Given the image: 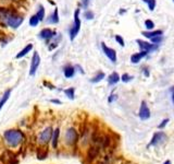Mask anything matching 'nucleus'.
Listing matches in <instances>:
<instances>
[{"label": "nucleus", "instance_id": "29", "mask_svg": "<svg viewBox=\"0 0 174 164\" xmlns=\"http://www.w3.org/2000/svg\"><path fill=\"white\" fill-rule=\"evenodd\" d=\"M84 17H85L86 20H93L95 14H94V12L91 11V10H86L85 12H84Z\"/></svg>", "mask_w": 174, "mask_h": 164}, {"label": "nucleus", "instance_id": "16", "mask_svg": "<svg viewBox=\"0 0 174 164\" xmlns=\"http://www.w3.org/2000/svg\"><path fill=\"white\" fill-rule=\"evenodd\" d=\"M59 21V11L58 9H55L51 15H49V18L47 19V23L48 24H58Z\"/></svg>", "mask_w": 174, "mask_h": 164}, {"label": "nucleus", "instance_id": "28", "mask_svg": "<svg viewBox=\"0 0 174 164\" xmlns=\"http://www.w3.org/2000/svg\"><path fill=\"white\" fill-rule=\"evenodd\" d=\"M13 0H0V9H6Z\"/></svg>", "mask_w": 174, "mask_h": 164}, {"label": "nucleus", "instance_id": "30", "mask_svg": "<svg viewBox=\"0 0 174 164\" xmlns=\"http://www.w3.org/2000/svg\"><path fill=\"white\" fill-rule=\"evenodd\" d=\"M145 27L148 29V31H151V30L153 29V27H155V23H153L151 20H146V21H145Z\"/></svg>", "mask_w": 174, "mask_h": 164}, {"label": "nucleus", "instance_id": "36", "mask_svg": "<svg viewBox=\"0 0 174 164\" xmlns=\"http://www.w3.org/2000/svg\"><path fill=\"white\" fill-rule=\"evenodd\" d=\"M114 100H115V95L114 94H111V95H110L109 99H108V102H109V103H112V101H114Z\"/></svg>", "mask_w": 174, "mask_h": 164}, {"label": "nucleus", "instance_id": "13", "mask_svg": "<svg viewBox=\"0 0 174 164\" xmlns=\"http://www.w3.org/2000/svg\"><path fill=\"white\" fill-rule=\"evenodd\" d=\"M136 43L139 45V47H141V51H148V53L157 48V46H155L153 44L148 43V42H144V41H141V39H136Z\"/></svg>", "mask_w": 174, "mask_h": 164}, {"label": "nucleus", "instance_id": "40", "mask_svg": "<svg viewBox=\"0 0 174 164\" xmlns=\"http://www.w3.org/2000/svg\"><path fill=\"white\" fill-rule=\"evenodd\" d=\"M84 1H85V5H86V3H87V1H88V0H84Z\"/></svg>", "mask_w": 174, "mask_h": 164}, {"label": "nucleus", "instance_id": "10", "mask_svg": "<svg viewBox=\"0 0 174 164\" xmlns=\"http://www.w3.org/2000/svg\"><path fill=\"white\" fill-rule=\"evenodd\" d=\"M99 152H100V146L99 145H94L89 148L88 152H87V161L93 162L96 158L99 155Z\"/></svg>", "mask_w": 174, "mask_h": 164}, {"label": "nucleus", "instance_id": "2", "mask_svg": "<svg viewBox=\"0 0 174 164\" xmlns=\"http://www.w3.org/2000/svg\"><path fill=\"white\" fill-rule=\"evenodd\" d=\"M79 13H81V9L77 8L74 11V20H73V24H72L71 29H70V39L74 41V39L76 37V35L79 34V30H81V18H79Z\"/></svg>", "mask_w": 174, "mask_h": 164}, {"label": "nucleus", "instance_id": "17", "mask_svg": "<svg viewBox=\"0 0 174 164\" xmlns=\"http://www.w3.org/2000/svg\"><path fill=\"white\" fill-rule=\"evenodd\" d=\"M147 54H148V51H141V53L134 54V55L131 56V61L133 64H138L144 57H146V55H147Z\"/></svg>", "mask_w": 174, "mask_h": 164}, {"label": "nucleus", "instance_id": "15", "mask_svg": "<svg viewBox=\"0 0 174 164\" xmlns=\"http://www.w3.org/2000/svg\"><path fill=\"white\" fill-rule=\"evenodd\" d=\"M75 72H76V70L73 66L71 65H67L64 68H63V75L67 79H71L75 76Z\"/></svg>", "mask_w": 174, "mask_h": 164}, {"label": "nucleus", "instance_id": "35", "mask_svg": "<svg viewBox=\"0 0 174 164\" xmlns=\"http://www.w3.org/2000/svg\"><path fill=\"white\" fill-rule=\"evenodd\" d=\"M51 103H53V104H59V105H61L62 104V102L60 101V100H57V99H53V100H51Z\"/></svg>", "mask_w": 174, "mask_h": 164}, {"label": "nucleus", "instance_id": "37", "mask_svg": "<svg viewBox=\"0 0 174 164\" xmlns=\"http://www.w3.org/2000/svg\"><path fill=\"white\" fill-rule=\"evenodd\" d=\"M144 73H145L146 77H148V76H149V71H147V69H144Z\"/></svg>", "mask_w": 174, "mask_h": 164}, {"label": "nucleus", "instance_id": "33", "mask_svg": "<svg viewBox=\"0 0 174 164\" xmlns=\"http://www.w3.org/2000/svg\"><path fill=\"white\" fill-rule=\"evenodd\" d=\"M150 39L153 44H159V43H161V41H162V35H158V36H155Z\"/></svg>", "mask_w": 174, "mask_h": 164}, {"label": "nucleus", "instance_id": "23", "mask_svg": "<svg viewBox=\"0 0 174 164\" xmlns=\"http://www.w3.org/2000/svg\"><path fill=\"white\" fill-rule=\"evenodd\" d=\"M106 75L102 72V71H98L97 73H96L95 77H93L91 79V82H93V83H98V82H100L102 79H105Z\"/></svg>", "mask_w": 174, "mask_h": 164}, {"label": "nucleus", "instance_id": "9", "mask_svg": "<svg viewBox=\"0 0 174 164\" xmlns=\"http://www.w3.org/2000/svg\"><path fill=\"white\" fill-rule=\"evenodd\" d=\"M55 35H57V33H56L55 31H52L51 29H49V27H45V29H43L38 33L39 39H43V41H48V42L50 41Z\"/></svg>", "mask_w": 174, "mask_h": 164}, {"label": "nucleus", "instance_id": "18", "mask_svg": "<svg viewBox=\"0 0 174 164\" xmlns=\"http://www.w3.org/2000/svg\"><path fill=\"white\" fill-rule=\"evenodd\" d=\"M120 80H121V77L119 76V73L112 72L109 76V78H108V83H109L110 85H114V84H117Z\"/></svg>", "mask_w": 174, "mask_h": 164}, {"label": "nucleus", "instance_id": "26", "mask_svg": "<svg viewBox=\"0 0 174 164\" xmlns=\"http://www.w3.org/2000/svg\"><path fill=\"white\" fill-rule=\"evenodd\" d=\"M144 2L145 3H147L148 5V8H149V10L150 11H153L155 10V8H156V0H143Z\"/></svg>", "mask_w": 174, "mask_h": 164}, {"label": "nucleus", "instance_id": "20", "mask_svg": "<svg viewBox=\"0 0 174 164\" xmlns=\"http://www.w3.org/2000/svg\"><path fill=\"white\" fill-rule=\"evenodd\" d=\"M144 36L147 37V39H153L155 36H158V35H162L163 32L161 30H157V31H146V32H141Z\"/></svg>", "mask_w": 174, "mask_h": 164}, {"label": "nucleus", "instance_id": "19", "mask_svg": "<svg viewBox=\"0 0 174 164\" xmlns=\"http://www.w3.org/2000/svg\"><path fill=\"white\" fill-rule=\"evenodd\" d=\"M59 136H60V129L59 128H57V129H55V130L52 131V137H51V145H52V147L55 148V149L58 147Z\"/></svg>", "mask_w": 174, "mask_h": 164}, {"label": "nucleus", "instance_id": "4", "mask_svg": "<svg viewBox=\"0 0 174 164\" xmlns=\"http://www.w3.org/2000/svg\"><path fill=\"white\" fill-rule=\"evenodd\" d=\"M64 139L65 143L68 146H74L76 145V142L79 141V133L74 127H70L64 133Z\"/></svg>", "mask_w": 174, "mask_h": 164}, {"label": "nucleus", "instance_id": "25", "mask_svg": "<svg viewBox=\"0 0 174 164\" xmlns=\"http://www.w3.org/2000/svg\"><path fill=\"white\" fill-rule=\"evenodd\" d=\"M64 93L70 100L75 99V89L74 88H69V89L64 90Z\"/></svg>", "mask_w": 174, "mask_h": 164}, {"label": "nucleus", "instance_id": "41", "mask_svg": "<svg viewBox=\"0 0 174 164\" xmlns=\"http://www.w3.org/2000/svg\"><path fill=\"white\" fill-rule=\"evenodd\" d=\"M171 91H174V87H173V88H172V89H171Z\"/></svg>", "mask_w": 174, "mask_h": 164}, {"label": "nucleus", "instance_id": "24", "mask_svg": "<svg viewBox=\"0 0 174 164\" xmlns=\"http://www.w3.org/2000/svg\"><path fill=\"white\" fill-rule=\"evenodd\" d=\"M29 23V25H31V27H37V25L39 24V20H38V18H37V15H36V14L31 15Z\"/></svg>", "mask_w": 174, "mask_h": 164}, {"label": "nucleus", "instance_id": "21", "mask_svg": "<svg viewBox=\"0 0 174 164\" xmlns=\"http://www.w3.org/2000/svg\"><path fill=\"white\" fill-rule=\"evenodd\" d=\"M10 95H11V90H7V91L5 92V94L1 96V100H0V111H1L2 107L6 105V103H7L8 100H9Z\"/></svg>", "mask_w": 174, "mask_h": 164}, {"label": "nucleus", "instance_id": "32", "mask_svg": "<svg viewBox=\"0 0 174 164\" xmlns=\"http://www.w3.org/2000/svg\"><path fill=\"white\" fill-rule=\"evenodd\" d=\"M115 41H117V43H119L122 47H124V46H125V42H124L123 37L120 36V35H115Z\"/></svg>", "mask_w": 174, "mask_h": 164}, {"label": "nucleus", "instance_id": "31", "mask_svg": "<svg viewBox=\"0 0 174 164\" xmlns=\"http://www.w3.org/2000/svg\"><path fill=\"white\" fill-rule=\"evenodd\" d=\"M132 79H133V77L130 76V75H127V73H124V75H122V77H121V80L123 82H130Z\"/></svg>", "mask_w": 174, "mask_h": 164}, {"label": "nucleus", "instance_id": "1", "mask_svg": "<svg viewBox=\"0 0 174 164\" xmlns=\"http://www.w3.org/2000/svg\"><path fill=\"white\" fill-rule=\"evenodd\" d=\"M3 138L7 141V143L12 148H17L25 141V136L19 129H9L5 131Z\"/></svg>", "mask_w": 174, "mask_h": 164}, {"label": "nucleus", "instance_id": "12", "mask_svg": "<svg viewBox=\"0 0 174 164\" xmlns=\"http://www.w3.org/2000/svg\"><path fill=\"white\" fill-rule=\"evenodd\" d=\"M138 115H139V118L143 119V121H146V119H148L149 117H150V111H149V109H148L147 104H146L145 101L141 102Z\"/></svg>", "mask_w": 174, "mask_h": 164}, {"label": "nucleus", "instance_id": "6", "mask_svg": "<svg viewBox=\"0 0 174 164\" xmlns=\"http://www.w3.org/2000/svg\"><path fill=\"white\" fill-rule=\"evenodd\" d=\"M41 66V56L38 51H34L31 60V67H29V76H35L37 70Z\"/></svg>", "mask_w": 174, "mask_h": 164}, {"label": "nucleus", "instance_id": "3", "mask_svg": "<svg viewBox=\"0 0 174 164\" xmlns=\"http://www.w3.org/2000/svg\"><path fill=\"white\" fill-rule=\"evenodd\" d=\"M23 21H24V18L22 17V15L17 14V13L15 12H11L9 14V17H8L6 24L11 27V29H17L19 27H21Z\"/></svg>", "mask_w": 174, "mask_h": 164}, {"label": "nucleus", "instance_id": "14", "mask_svg": "<svg viewBox=\"0 0 174 164\" xmlns=\"http://www.w3.org/2000/svg\"><path fill=\"white\" fill-rule=\"evenodd\" d=\"M33 48H34V45L32 43H29V44H27L25 47H24L23 49H21V51H19V53L17 54V56H15V58L17 59H22L23 57H25V56L27 55L29 53H31L32 51H33Z\"/></svg>", "mask_w": 174, "mask_h": 164}, {"label": "nucleus", "instance_id": "39", "mask_svg": "<svg viewBox=\"0 0 174 164\" xmlns=\"http://www.w3.org/2000/svg\"><path fill=\"white\" fill-rule=\"evenodd\" d=\"M163 164H171V161H169V160H168V161H165Z\"/></svg>", "mask_w": 174, "mask_h": 164}, {"label": "nucleus", "instance_id": "38", "mask_svg": "<svg viewBox=\"0 0 174 164\" xmlns=\"http://www.w3.org/2000/svg\"><path fill=\"white\" fill-rule=\"evenodd\" d=\"M172 102L174 103V91H172Z\"/></svg>", "mask_w": 174, "mask_h": 164}, {"label": "nucleus", "instance_id": "34", "mask_svg": "<svg viewBox=\"0 0 174 164\" xmlns=\"http://www.w3.org/2000/svg\"><path fill=\"white\" fill-rule=\"evenodd\" d=\"M169 121H170V119H169V118H167V119H164V121H162V123L160 124V125H159V126H158V127H159V128H160V129H161V128H163V127H164V126H165V125H167V124H168V123H169Z\"/></svg>", "mask_w": 174, "mask_h": 164}, {"label": "nucleus", "instance_id": "27", "mask_svg": "<svg viewBox=\"0 0 174 164\" xmlns=\"http://www.w3.org/2000/svg\"><path fill=\"white\" fill-rule=\"evenodd\" d=\"M98 164H112V159H111L110 155H106L100 160V162Z\"/></svg>", "mask_w": 174, "mask_h": 164}, {"label": "nucleus", "instance_id": "7", "mask_svg": "<svg viewBox=\"0 0 174 164\" xmlns=\"http://www.w3.org/2000/svg\"><path fill=\"white\" fill-rule=\"evenodd\" d=\"M165 140H167V135H165L164 133H162V131H158V133H156L155 135H153V139H151L150 143L148 145V147H151V146L157 147V146L164 142Z\"/></svg>", "mask_w": 174, "mask_h": 164}, {"label": "nucleus", "instance_id": "42", "mask_svg": "<svg viewBox=\"0 0 174 164\" xmlns=\"http://www.w3.org/2000/svg\"><path fill=\"white\" fill-rule=\"evenodd\" d=\"M173 1H174V0H173Z\"/></svg>", "mask_w": 174, "mask_h": 164}, {"label": "nucleus", "instance_id": "8", "mask_svg": "<svg viewBox=\"0 0 174 164\" xmlns=\"http://www.w3.org/2000/svg\"><path fill=\"white\" fill-rule=\"evenodd\" d=\"M101 49H102V51L105 53V55L110 59V61H112L113 64L117 63V59H118L117 58V51H115L114 49L111 48V47H108L103 42L101 43Z\"/></svg>", "mask_w": 174, "mask_h": 164}, {"label": "nucleus", "instance_id": "11", "mask_svg": "<svg viewBox=\"0 0 174 164\" xmlns=\"http://www.w3.org/2000/svg\"><path fill=\"white\" fill-rule=\"evenodd\" d=\"M1 160H2L5 164H17V157L11 151H6L5 154L1 157Z\"/></svg>", "mask_w": 174, "mask_h": 164}, {"label": "nucleus", "instance_id": "22", "mask_svg": "<svg viewBox=\"0 0 174 164\" xmlns=\"http://www.w3.org/2000/svg\"><path fill=\"white\" fill-rule=\"evenodd\" d=\"M36 15L38 18L39 22H43L45 20V15H46V11H45V8H44L43 5H39L38 7V11L36 12Z\"/></svg>", "mask_w": 174, "mask_h": 164}, {"label": "nucleus", "instance_id": "5", "mask_svg": "<svg viewBox=\"0 0 174 164\" xmlns=\"http://www.w3.org/2000/svg\"><path fill=\"white\" fill-rule=\"evenodd\" d=\"M51 137H52V128L47 127L38 135V137H37V142L41 146H45L47 145V143H49V141L51 140Z\"/></svg>", "mask_w": 174, "mask_h": 164}]
</instances>
